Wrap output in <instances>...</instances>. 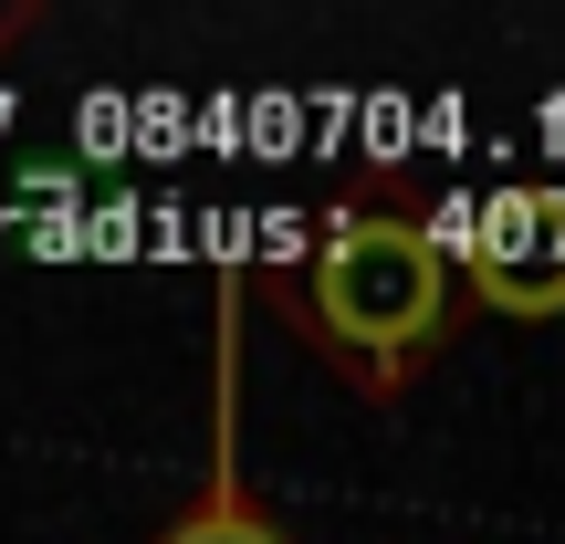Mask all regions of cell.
<instances>
[{
  "label": "cell",
  "instance_id": "1",
  "mask_svg": "<svg viewBox=\"0 0 565 544\" xmlns=\"http://www.w3.org/2000/svg\"><path fill=\"white\" fill-rule=\"evenodd\" d=\"M282 303L324 366H345L366 398H398L450 335V252L408 210H335Z\"/></svg>",
  "mask_w": 565,
  "mask_h": 544
},
{
  "label": "cell",
  "instance_id": "2",
  "mask_svg": "<svg viewBox=\"0 0 565 544\" xmlns=\"http://www.w3.org/2000/svg\"><path fill=\"white\" fill-rule=\"evenodd\" d=\"M461 263L503 314H555L565 303V189H503Z\"/></svg>",
  "mask_w": 565,
  "mask_h": 544
},
{
  "label": "cell",
  "instance_id": "3",
  "mask_svg": "<svg viewBox=\"0 0 565 544\" xmlns=\"http://www.w3.org/2000/svg\"><path fill=\"white\" fill-rule=\"evenodd\" d=\"M158 544H294V534H282L273 513L242 492V471H231V429H221V482H210V492H200V503H189Z\"/></svg>",
  "mask_w": 565,
  "mask_h": 544
}]
</instances>
